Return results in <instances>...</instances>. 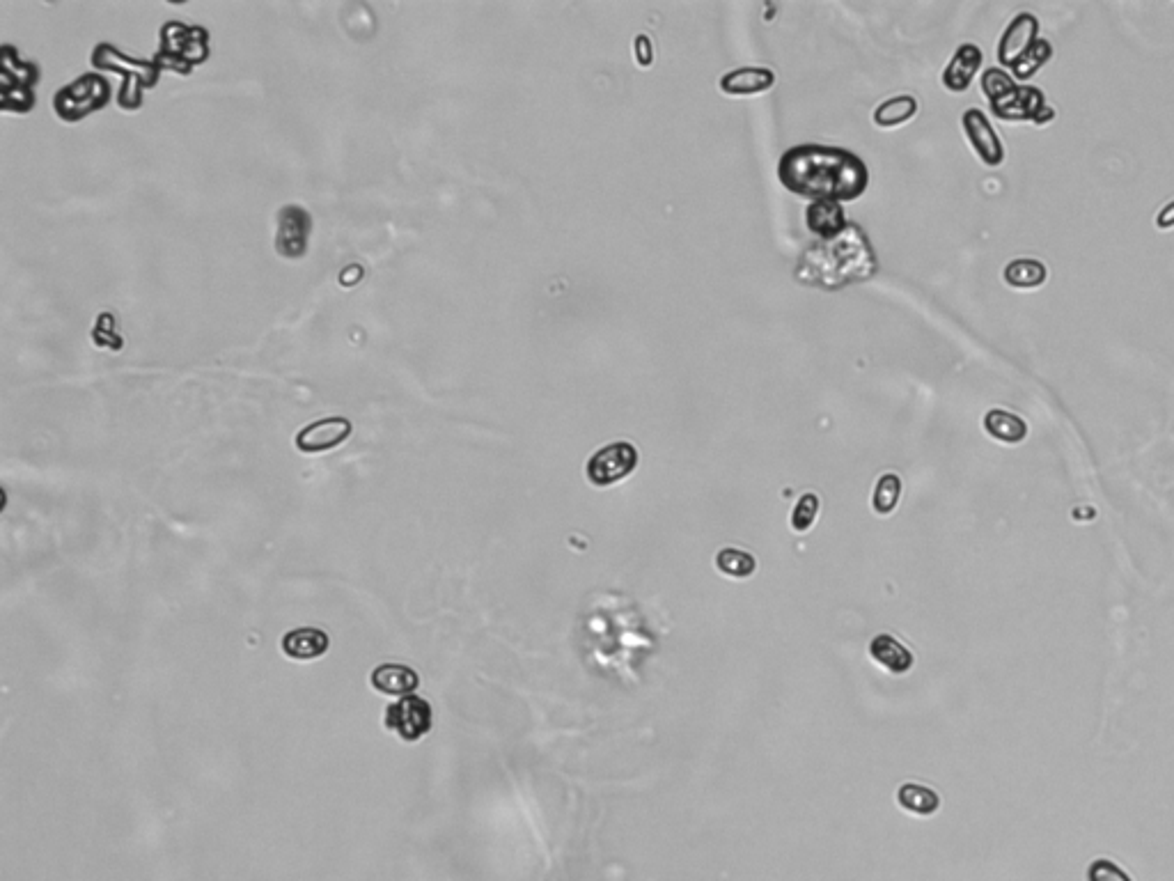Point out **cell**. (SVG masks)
<instances>
[{
  "label": "cell",
  "mask_w": 1174,
  "mask_h": 881,
  "mask_svg": "<svg viewBox=\"0 0 1174 881\" xmlns=\"http://www.w3.org/2000/svg\"><path fill=\"white\" fill-rule=\"evenodd\" d=\"M984 430L989 432L993 439H998L1000 443L1016 446V443H1021L1025 436H1028V423H1025L1023 418L1016 416V413H1009L1003 409H991L984 416Z\"/></svg>",
  "instance_id": "cell-17"
},
{
  "label": "cell",
  "mask_w": 1174,
  "mask_h": 881,
  "mask_svg": "<svg viewBox=\"0 0 1174 881\" xmlns=\"http://www.w3.org/2000/svg\"><path fill=\"white\" fill-rule=\"evenodd\" d=\"M633 51H636V60L640 67H649L654 62V46L649 42L647 35H638L636 37V44H633Z\"/></svg>",
  "instance_id": "cell-27"
},
{
  "label": "cell",
  "mask_w": 1174,
  "mask_h": 881,
  "mask_svg": "<svg viewBox=\"0 0 1174 881\" xmlns=\"http://www.w3.org/2000/svg\"><path fill=\"white\" fill-rule=\"evenodd\" d=\"M1156 228L1158 230H1170L1174 228V200L1168 202L1161 212L1156 214Z\"/></svg>",
  "instance_id": "cell-28"
},
{
  "label": "cell",
  "mask_w": 1174,
  "mask_h": 881,
  "mask_svg": "<svg viewBox=\"0 0 1174 881\" xmlns=\"http://www.w3.org/2000/svg\"><path fill=\"white\" fill-rule=\"evenodd\" d=\"M982 49L975 44H961L943 72V85L954 95L966 92L982 67Z\"/></svg>",
  "instance_id": "cell-12"
},
{
  "label": "cell",
  "mask_w": 1174,
  "mask_h": 881,
  "mask_svg": "<svg viewBox=\"0 0 1174 881\" xmlns=\"http://www.w3.org/2000/svg\"><path fill=\"white\" fill-rule=\"evenodd\" d=\"M874 274V248L856 223H849L842 235L810 246L796 264V280L821 290H840L870 280Z\"/></svg>",
  "instance_id": "cell-2"
},
{
  "label": "cell",
  "mask_w": 1174,
  "mask_h": 881,
  "mask_svg": "<svg viewBox=\"0 0 1174 881\" xmlns=\"http://www.w3.org/2000/svg\"><path fill=\"white\" fill-rule=\"evenodd\" d=\"M918 115V99L913 95H899L876 106L874 124L881 129H897Z\"/></svg>",
  "instance_id": "cell-19"
},
{
  "label": "cell",
  "mask_w": 1174,
  "mask_h": 881,
  "mask_svg": "<svg viewBox=\"0 0 1174 881\" xmlns=\"http://www.w3.org/2000/svg\"><path fill=\"white\" fill-rule=\"evenodd\" d=\"M1003 278L1007 285L1016 287V290H1035V287L1046 283L1048 269L1044 262L1035 260V257H1016L1005 267Z\"/></svg>",
  "instance_id": "cell-18"
},
{
  "label": "cell",
  "mask_w": 1174,
  "mask_h": 881,
  "mask_svg": "<svg viewBox=\"0 0 1174 881\" xmlns=\"http://www.w3.org/2000/svg\"><path fill=\"white\" fill-rule=\"evenodd\" d=\"M819 505H821L819 496L812 494V491H808V494H803L801 498H798L796 508L792 512V528L796 530V533H808V530L815 526Z\"/></svg>",
  "instance_id": "cell-24"
},
{
  "label": "cell",
  "mask_w": 1174,
  "mask_h": 881,
  "mask_svg": "<svg viewBox=\"0 0 1174 881\" xmlns=\"http://www.w3.org/2000/svg\"><path fill=\"white\" fill-rule=\"evenodd\" d=\"M961 127H964V134L970 147H973L984 166L998 168L1000 163L1005 161L1003 140L998 138L996 129H993V124L980 108H968L964 118H961Z\"/></svg>",
  "instance_id": "cell-7"
},
{
  "label": "cell",
  "mask_w": 1174,
  "mask_h": 881,
  "mask_svg": "<svg viewBox=\"0 0 1174 881\" xmlns=\"http://www.w3.org/2000/svg\"><path fill=\"white\" fill-rule=\"evenodd\" d=\"M328 645V634L315 627H301L294 631H287L283 636V652L294 661H315L324 657Z\"/></svg>",
  "instance_id": "cell-13"
},
{
  "label": "cell",
  "mask_w": 1174,
  "mask_h": 881,
  "mask_svg": "<svg viewBox=\"0 0 1174 881\" xmlns=\"http://www.w3.org/2000/svg\"><path fill=\"white\" fill-rule=\"evenodd\" d=\"M1037 33H1039V21H1037L1035 14H1030V12L1016 14V17L1009 21V26L1005 28V33L998 42L1000 65L1012 67L1014 62L1019 60L1023 53L1039 40Z\"/></svg>",
  "instance_id": "cell-9"
},
{
  "label": "cell",
  "mask_w": 1174,
  "mask_h": 881,
  "mask_svg": "<svg viewBox=\"0 0 1174 881\" xmlns=\"http://www.w3.org/2000/svg\"><path fill=\"white\" fill-rule=\"evenodd\" d=\"M716 567L723 574L734 576V579H748V576L755 574L757 560L753 556H750L748 551L727 547V549H720L718 551Z\"/></svg>",
  "instance_id": "cell-22"
},
{
  "label": "cell",
  "mask_w": 1174,
  "mask_h": 881,
  "mask_svg": "<svg viewBox=\"0 0 1174 881\" xmlns=\"http://www.w3.org/2000/svg\"><path fill=\"white\" fill-rule=\"evenodd\" d=\"M383 725L402 739V742H418L432 730V707L425 698L404 696L397 703L386 707Z\"/></svg>",
  "instance_id": "cell-6"
},
{
  "label": "cell",
  "mask_w": 1174,
  "mask_h": 881,
  "mask_svg": "<svg viewBox=\"0 0 1174 881\" xmlns=\"http://www.w3.org/2000/svg\"><path fill=\"white\" fill-rule=\"evenodd\" d=\"M897 801L904 810L915 815H934L941 806L938 794L920 783H904L897 792Z\"/></svg>",
  "instance_id": "cell-20"
},
{
  "label": "cell",
  "mask_w": 1174,
  "mask_h": 881,
  "mask_svg": "<svg viewBox=\"0 0 1174 881\" xmlns=\"http://www.w3.org/2000/svg\"><path fill=\"white\" fill-rule=\"evenodd\" d=\"M1014 85L1016 83L1012 79V74H1007L1005 69H1000V67H989L982 74V92L989 101L1003 97L1005 92L1014 88Z\"/></svg>",
  "instance_id": "cell-25"
},
{
  "label": "cell",
  "mask_w": 1174,
  "mask_h": 881,
  "mask_svg": "<svg viewBox=\"0 0 1174 881\" xmlns=\"http://www.w3.org/2000/svg\"><path fill=\"white\" fill-rule=\"evenodd\" d=\"M354 427L347 418H324L317 420L308 427H303L296 436V448L308 455H317V452H326L331 448H338L340 443L349 439Z\"/></svg>",
  "instance_id": "cell-10"
},
{
  "label": "cell",
  "mask_w": 1174,
  "mask_h": 881,
  "mask_svg": "<svg viewBox=\"0 0 1174 881\" xmlns=\"http://www.w3.org/2000/svg\"><path fill=\"white\" fill-rule=\"evenodd\" d=\"M312 218L303 207L287 205L278 216L276 251L287 260H299L308 251Z\"/></svg>",
  "instance_id": "cell-8"
},
{
  "label": "cell",
  "mask_w": 1174,
  "mask_h": 881,
  "mask_svg": "<svg viewBox=\"0 0 1174 881\" xmlns=\"http://www.w3.org/2000/svg\"><path fill=\"white\" fill-rule=\"evenodd\" d=\"M805 221L812 235L821 241L842 235L849 225L840 202H810V207L805 209Z\"/></svg>",
  "instance_id": "cell-14"
},
{
  "label": "cell",
  "mask_w": 1174,
  "mask_h": 881,
  "mask_svg": "<svg viewBox=\"0 0 1174 881\" xmlns=\"http://www.w3.org/2000/svg\"><path fill=\"white\" fill-rule=\"evenodd\" d=\"M996 118L1005 122H1035L1039 127L1053 122L1055 111L1046 106L1042 90L1035 85H1014L1003 97L989 101Z\"/></svg>",
  "instance_id": "cell-3"
},
{
  "label": "cell",
  "mask_w": 1174,
  "mask_h": 881,
  "mask_svg": "<svg viewBox=\"0 0 1174 881\" xmlns=\"http://www.w3.org/2000/svg\"><path fill=\"white\" fill-rule=\"evenodd\" d=\"M1053 58V46L1048 40H1037L1035 44L1030 46L1028 51L1023 53V56L1014 62L1012 67V79L1016 81H1028L1035 76L1039 69H1042L1048 60Z\"/></svg>",
  "instance_id": "cell-21"
},
{
  "label": "cell",
  "mask_w": 1174,
  "mask_h": 881,
  "mask_svg": "<svg viewBox=\"0 0 1174 881\" xmlns=\"http://www.w3.org/2000/svg\"><path fill=\"white\" fill-rule=\"evenodd\" d=\"M108 101V83L99 74H88L76 83L67 85L56 97V111L65 120H81L85 115L95 113Z\"/></svg>",
  "instance_id": "cell-5"
},
{
  "label": "cell",
  "mask_w": 1174,
  "mask_h": 881,
  "mask_svg": "<svg viewBox=\"0 0 1174 881\" xmlns=\"http://www.w3.org/2000/svg\"><path fill=\"white\" fill-rule=\"evenodd\" d=\"M1087 881H1131V877L1108 859H1097L1087 870Z\"/></svg>",
  "instance_id": "cell-26"
},
{
  "label": "cell",
  "mask_w": 1174,
  "mask_h": 881,
  "mask_svg": "<svg viewBox=\"0 0 1174 881\" xmlns=\"http://www.w3.org/2000/svg\"><path fill=\"white\" fill-rule=\"evenodd\" d=\"M899 496H902V480L897 473H883L874 487L872 508L876 514L886 517V514L895 512Z\"/></svg>",
  "instance_id": "cell-23"
},
{
  "label": "cell",
  "mask_w": 1174,
  "mask_h": 881,
  "mask_svg": "<svg viewBox=\"0 0 1174 881\" xmlns=\"http://www.w3.org/2000/svg\"><path fill=\"white\" fill-rule=\"evenodd\" d=\"M778 179L787 191L812 202H851L867 191L870 170L844 147L796 145L780 157Z\"/></svg>",
  "instance_id": "cell-1"
},
{
  "label": "cell",
  "mask_w": 1174,
  "mask_h": 881,
  "mask_svg": "<svg viewBox=\"0 0 1174 881\" xmlns=\"http://www.w3.org/2000/svg\"><path fill=\"white\" fill-rule=\"evenodd\" d=\"M372 686L386 696H411L418 689L420 677L416 670L399 664H383L372 670Z\"/></svg>",
  "instance_id": "cell-15"
},
{
  "label": "cell",
  "mask_w": 1174,
  "mask_h": 881,
  "mask_svg": "<svg viewBox=\"0 0 1174 881\" xmlns=\"http://www.w3.org/2000/svg\"><path fill=\"white\" fill-rule=\"evenodd\" d=\"M638 469V450L629 441L608 443L587 459L585 475L594 487H610Z\"/></svg>",
  "instance_id": "cell-4"
},
{
  "label": "cell",
  "mask_w": 1174,
  "mask_h": 881,
  "mask_svg": "<svg viewBox=\"0 0 1174 881\" xmlns=\"http://www.w3.org/2000/svg\"><path fill=\"white\" fill-rule=\"evenodd\" d=\"M776 85V74L769 67H739L720 76L718 88L730 97L764 95Z\"/></svg>",
  "instance_id": "cell-11"
},
{
  "label": "cell",
  "mask_w": 1174,
  "mask_h": 881,
  "mask_svg": "<svg viewBox=\"0 0 1174 881\" xmlns=\"http://www.w3.org/2000/svg\"><path fill=\"white\" fill-rule=\"evenodd\" d=\"M870 654L879 661V664L890 670V673L895 675H902V673H909L913 668V654L909 647L904 643H899L895 636L890 634H879L872 638L870 643Z\"/></svg>",
  "instance_id": "cell-16"
}]
</instances>
